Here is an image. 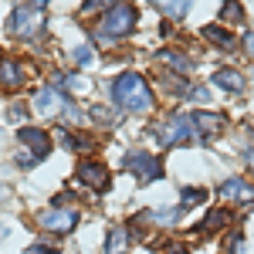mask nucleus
<instances>
[{"mask_svg": "<svg viewBox=\"0 0 254 254\" xmlns=\"http://www.w3.org/2000/svg\"><path fill=\"white\" fill-rule=\"evenodd\" d=\"M214 85L220 92H231V95H241V92L248 88V81H244V75H241L237 68H220L214 75Z\"/></svg>", "mask_w": 254, "mask_h": 254, "instance_id": "obj_14", "label": "nucleus"}, {"mask_svg": "<svg viewBox=\"0 0 254 254\" xmlns=\"http://www.w3.org/2000/svg\"><path fill=\"white\" fill-rule=\"evenodd\" d=\"M38 227L51 231V234H71L78 227V210L75 207H51L38 214Z\"/></svg>", "mask_w": 254, "mask_h": 254, "instance_id": "obj_5", "label": "nucleus"}, {"mask_svg": "<svg viewBox=\"0 0 254 254\" xmlns=\"http://www.w3.org/2000/svg\"><path fill=\"white\" fill-rule=\"evenodd\" d=\"M17 139H20V146H24L34 159H44L48 153H51V136L41 132V129H20Z\"/></svg>", "mask_w": 254, "mask_h": 254, "instance_id": "obj_12", "label": "nucleus"}, {"mask_svg": "<svg viewBox=\"0 0 254 254\" xmlns=\"http://www.w3.org/2000/svg\"><path fill=\"white\" fill-rule=\"evenodd\" d=\"M44 27V3H17L7 17V34L20 41H31Z\"/></svg>", "mask_w": 254, "mask_h": 254, "instance_id": "obj_4", "label": "nucleus"}, {"mask_svg": "<svg viewBox=\"0 0 254 254\" xmlns=\"http://www.w3.org/2000/svg\"><path fill=\"white\" fill-rule=\"evenodd\" d=\"M122 170L136 173L139 180H159V176H163L159 159L153 156V153H142V149H136V153H126V156H122Z\"/></svg>", "mask_w": 254, "mask_h": 254, "instance_id": "obj_6", "label": "nucleus"}, {"mask_svg": "<svg viewBox=\"0 0 254 254\" xmlns=\"http://www.w3.org/2000/svg\"><path fill=\"white\" fill-rule=\"evenodd\" d=\"M227 251H231V254H244V234H241V231H234V234H231Z\"/></svg>", "mask_w": 254, "mask_h": 254, "instance_id": "obj_25", "label": "nucleus"}, {"mask_svg": "<svg viewBox=\"0 0 254 254\" xmlns=\"http://www.w3.org/2000/svg\"><path fill=\"white\" fill-rule=\"evenodd\" d=\"M58 142L68 146V149H92L95 146L92 136H75V132H64V129H58Z\"/></svg>", "mask_w": 254, "mask_h": 254, "instance_id": "obj_18", "label": "nucleus"}, {"mask_svg": "<svg viewBox=\"0 0 254 254\" xmlns=\"http://www.w3.org/2000/svg\"><path fill=\"white\" fill-rule=\"evenodd\" d=\"M78 180L85 187H92L95 193H105V190H109V170H105V163H98V159H81L78 163Z\"/></svg>", "mask_w": 254, "mask_h": 254, "instance_id": "obj_8", "label": "nucleus"}, {"mask_svg": "<svg viewBox=\"0 0 254 254\" xmlns=\"http://www.w3.org/2000/svg\"><path fill=\"white\" fill-rule=\"evenodd\" d=\"M203 200H207V190H203V187H183V190H180V210L200 207Z\"/></svg>", "mask_w": 254, "mask_h": 254, "instance_id": "obj_17", "label": "nucleus"}, {"mask_svg": "<svg viewBox=\"0 0 254 254\" xmlns=\"http://www.w3.org/2000/svg\"><path fill=\"white\" fill-rule=\"evenodd\" d=\"M220 14H224L227 24H244V7H241V3H224Z\"/></svg>", "mask_w": 254, "mask_h": 254, "instance_id": "obj_21", "label": "nucleus"}, {"mask_svg": "<svg viewBox=\"0 0 254 254\" xmlns=\"http://www.w3.org/2000/svg\"><path fill=\"white\" fill-rule=\"evenodd\" d=\"M159 58L166 61V64H170L173 71H193V58H187L183 51H163Z\"/></svg>", "mask_w": 254, "mask_h": 254, "instance_id": "obj_19", "label": "nucleus"}, {"mask_svg": "<svg viewBox=\"0 0 254 254\" xmlns=\"http://www.w3.org/2000/svg\"><path fill=\"white\" fill-rule=\"evenodd\" d=\"M241 44H244V55H248V58L254 61V31H248V34H244V41H241Z\"/></svg>", "mask_w": 254, "mask_h": 254, "instance_id": "obj_27", "label": "nucleus"}, {"mask_svg": "<svg viewBox=\"0 0 254 254\" xmlns=\"http://www.w3.org/2000/svg\"><path fill=\"white\" fill-rule=\"evenodd\" d=\"M220 196L227 203H254V187L248 180H241V176H227L220 183Z\"/></svg>", "mask_w": 254, "mask_h": 254, "instance_id": "obj_11", "label": "nucleus"}, {"mask_svg": "<svg viewBox=\"0 0 254 254\" xmlns=\"http://www.w3.org/2000/svg\"><path fill=\"white\" fill-rule=\"evenodd\" d=\"M71 55H75V64H78V68H88V64H95V48H92V44H81V48H75V51H71Z\"/></svg>", "mask_w": 254, "mask_h": 254, "instance_id": "obj_20", "label": "nucleus"}, {"mask_svg": "<svg viewBox=\"0 0 254 254\" xmlns=\"http://www.w3.org/2000/svg\"><path fill=\"white\" fill-rule=\"evenodd\" d=\"M200 34L210 41V44H217V48H231V44H234V34H231V27H217V24H210V27H203Z\"/></svg>", "mask_w": 254, "mask_h": 254, "instance_id": "obj_16", "label": "nucleus"}, {"mask_svg": "<svg viewBox=\"0 0 254 254\" xmlns=\"http://www.w3.org/2000/svg\"><path fill=\"white\" fill-rule=\"evenodd\" d=\"M64 105H68V98H64V92H58L55 85H44V88H38V95H34V112H38V116H55Z\"/></svg>", "mask_w": 254, "mask_h": 254, "instance_id": "obj_10", "label": "nucleus"}, {"mask_svg": "<svg viewBox=\"0 0 254 254\" xmlns=\"http://www.w3.org/2000/svg\"><path fill=\"white\" fill-rule=\"evenodd\" d=\"M20 119H27V109H24L20 102H14V105L7 109V122H20Z\"/></svg>", "mask_w": 254, "mask_h": 254, "instance_id": "obj_26", "label": "nucleus"}, {"mask_svg": "<svg viewBox=\"0 0 254 254\" xmlns=\"http://www.w3.org/2000/svg\"><path fill=\"white\" fill-rule=\"evenodd\" d=\"M136 20H139V10L132 3H112L105 10V17L95 24V38L102 44H116V41L129 38L136 31Z\"/></svg>", "mask_w": 254, "mask_h": 254, "instance_id": "obj_2", "label": "nucleus"}, {"mask_svg": "<svg viewBox=\"0 0 254 254\" xmlns=\"http://www.w3.org/2000/svg\"><path fill=\"white\" fill-rule=\"evenodd\" d=\"M126 251H129V227H112L109 231L105 254H126Z\"/></svg>", "mask_w": 254, "mask_h": 254, "instance_id": "obj_15", "label": "nucleus"}, {"mask_svg": "<svg viewBox=\"0 0 254 254\" xmlns=\"http://www.w3.org/2000/svg\"><path fill=\"white\" fill-rule=\"evenodd\" d=\"M159 10H163L166 17H183V14H187V3H159Z\"/></svg>", "mask_w": 254, "mask_h": 254, "instance_id": "obj_24", "label": "nucleus"}, {"mask_svg": "<svg viewBox=\"0 0 254 254\" xmlns=\"http://www.w3.org/2000/svg\"><path fill=\"white\" fill-rule=\"evenodd\" d=\"M27 85V68L20 64L17 58H10V55H3L0 58V88H24Z\"/></svg>", "mask_w": 254, "mask_h": 254, "instance_id": "obj_9", "label": "nucleus"}, {"mask_svg": "<svg viewBox=\"0 0 254 254\" xmlns=\"http://www.w3.org/2000/svg\"><path fill=\"white\" fill-rule=\"evenodd\" d=\"M244 159H248V170L254 173V149H248V156H244Z\"/></svg>", "mask_w": 254, "mask_h": 254, "instance_id": "obj_29", "label": "nucleus"}, {"mask_svg": "<svg viewBox=\"0 0 254 254\" xmlns=\"http://www.w3.org/2000/svg\"><path fill=\"white\" fill-rule=\"evenodd\" d=\"M27 254H58V248H55L51 241H34V244L27 248Z\"/></svg>", "mask_w": 254, "mask_h": 254, "instance_id": "obj_23", "label": "nucleus"}, {"mask_svg": "<svg viewBox=\"0 0 254 254\" xmlns=\"http://www.w3.org/2000/svg\"><path fill=\"white\" fill-rule=\"evenodd\" d=\"M61 116L68 119V122H85V119H88V116H85V112L78 109V105H71V102H68V105L61 109Z\"/></svg>", "mask_w": 254, "mask_h": 254, "instance_id": "obj_22", "label": "nucleus"}, {"mask_svg": "<svg viewBox=\"0 0 254 254\" xmlns=\"http://www.w3.org/2000/svg\"><path fill=\"white\" fill-rule=\"evenodd\" d=\"M109 95H112V102H116L119 109L136 112V116L156 109V95H153L149 81L142 78V75H136V71H126V75L109 81Z\"/></svg>", "mask_w": 254, "mask_h": 254, "instance_id": "obj_1", "label": "nucleus"}, {"mask_svg": "<svg viewBox=\"0 0 254 254\" xmlns=\"http://www.w3.org/2000/svg\"><path fill=\"white\" fill-rule=\"evenodd\" d=\"M193 126H196V132H200V139L210 142V139H217L227 129V116H224V112H210V109H196Z\"/></svg>", "mask_w": 254, "mask_h": 254, "instance_id": "obj_7", "label": "nucleus"}, {"mask_svg": "<svg viewBox=\"0 0 254 254\" xmlns=\"http://www.w3.org/2000/svg\"><path fill=\"white\" fill-rule=\"evenodd\" d=\"M163 254H190V251H187V244H180V241H176V244H170Z\"/></svg>", "mask_w": 254, "mask_h": 254, "instance_id": "obj_28", "label": "nucleus"}, {"mask_svg": "<svg viewBox=\"0 0 254 254\" xmlns=\"http://www.w3.org/2000/svg\"><path fill=\"white\" fill-rule=\"evenodd\" d=\"M231 207H217V210H210L207 214V220L203 224H196V234L207 237V234H217V231H224V227H231Z\"/></svg>", "mask_w": 254, "mask_h": 254, "instance_id": "obj_13", "label": "nucleus"}, {"mask_svg": "<svg viewBox=\"0 0 254 254\" xmlns=\"http://www.w3.org/2000/svg\"><path fill=\"white\" fill-rule=\"evenodd\" d=\"M153 136L163 149H170V146H183V142H196L200 132H196L193 126V116H183V112H176V116H166L159 122L156 129H153Z\"/></svg>", "mask_w": 254, "mask_h": 254, "instance_id": "obj_3", "label": "nucleus"}]
</instances>
